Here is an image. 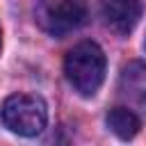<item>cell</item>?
I'll return each mask as SVG.
<instances>
[{"mask_svg": "<svg viewBox=\"0 0 146 146\" xmlns=\"http://www.w3.org/2000/svg\"><path fill=\"white\" fill-rule=\"evenodd\" d=\"M66 80L82 96H94L105 78V55L94 41H82L64 59Z\"/></svg>", "mask_w": 146, "mask_h": 146, "instance_id": "cell-1", "label": "cell"}, {"mask_svg": "<svg viewBox=\"0 0 146 146\" xmlns=\"http://www.w3.org/2000/svg\"><path fill=\"white\" fill-rule=\"evenodd\" d=\"M0 116L5 128H9L11 132L23 137H34L48 123V107L39 96L14 94L2 103Z\"/></svg>", "mask_w": 146, "mask_h": 146, "instance_id": "cell-2", "label": "cell"}, {"mask_svg": "<svg viewBox=\"0 0 146 146\" xmlns=\"http://www.w3.org/2000/svg\"><path fill=\"white\" fill-rule=\"evenodd\" d=\"M87 21V7L80 0H43L36 9V23L52 36H64Z\"/></svg>", "mask_w": 146, "mask_h": 146, "instance_id": "cell-3", "label": "cell"}, {"mask_svg": "<svg viewBox=\"0 0 146 146\" xmlns=\"http://www.w3.org/2000/svg\"><path fill=\"white\" fill-rule=\"evenodd\" d=\"M103 18L105 25L116 34H128L139 16H141V2L139 0H103Z\"/></svg>", "mask_w": 146, "mask_h": 146, "instance_id": "cell-4", "label": "cell"}, {"mask_svg": "<svg viewBox=\"0 0 146 146\" xmlns=\"http://www.w3.org/2000/svg\"><path fill=\"white\" fill-rule=\"evenodd\" d=\"M119 87L128 103L137 105L139 110H146V66L141 62H130L128 66H123Z\"/></svg>", "mask_w": 146, "mask_h": 146, "instance_id": "cell-5", "label": "cell"}, {"mask_svg": "<svg viewBox=\"0 0 146 146\" xmlns=\"http://www.w3.org/2000/svg\"><path fill=\"white\" fill-rule=\"evenodd\" d=\"M139 119L132 110L128 107H112L107 112V128L119 137V139H132L139 132Z\"/></svg>", "mask_w": 146, "mask_h": 146, "instance_id": "cell-6", "label": "cell"}, {"mask_svg": "<svg viewBox=\"0 0 146 146\" xmlns=\"http://www.w3.org/2000/svg\"><path fill=\"white\" fill-rule=\"evenodd\" d=\"M0 48H2V32H0Z\"/></svg>", "mask_w": 146, "mask_h": 146, "instance_id": "cell-7", "label": "cell"}, {"mask_svg": "<svg viewBox=\"0 0 146 146\" xmlns=\"http://www.w3.org/2000/svg\"><path fill=\"white\" fill-rule=\"evenodd\" d=\"M144 48H146V43H144Z\"/></svg>", "mask_w": 146, "mask_h": 146, "instance_id": "cell-8", "label": "cell"}]
</instances>
